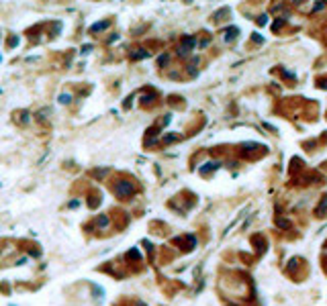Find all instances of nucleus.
Segmentation results:
<instances>
[{
    "label": "nucleus",
    "mask_w": 327,
    "mask_h": 306,
    "mask_svg": "<svg viewBox=\"0 0 327 306\" xmlns=\"http://www.w3.org/2000/svg\"><path fill=\"white\" fill-rule=\"evenodd\" d=\"M104 27H106V22H98V25L92 27V31H100V29H104Z\"/></svg>",
    "instance_id": "obj_5"
},
{
    "label": "nucleus",
    "mask_w": 327,
    "mask_h": 306,
    "mask_svg": "<svg viewBox=\"0 0 327 306\" xmlns=\"http://www.w3.org/2000/svg\"><path fill=\"white\" fill-rule=\"evenodd\" d=\"M235 33H237V29H229V31L225 33V39H231V37H235Z\"/></svg>",
    "instance_id": "obj_4"
},
{
    "label": "nucleus",
    "mask_w": 327,
    "mask_h": 306,
    "mask_svg": "<svg viewBox=\"0 0 327 306\" xmlns=\"http://www.w3.org/2000/svg\"><path fill=\"white\" fill-rule=\"evenodd\" d=\"M131 192H133L131 182H121L119 186H116V194H119V196H127V194H131Z\"/></svg>",
    "instance_id": "obj_1"
},
{
    "label": "nucleus",
    "mask_w": 327,
    "mask_h": 306,
    "mask_svg": "<svg viewBox=\"0 0 327 306\" xmlns=\"http://www.w3.org/2000/svg\"><path fill=\"white\" fill-rule=\"evenodd\" d=\"M192 45H194V39H192V37H188V39H186V41L182 43V51H180V53H182V55H184V53H188V51L192 49Z\"/></svg>",
    "instance_id": "obj_2"
},
{
    "label": "nucleus",
    "mask_w": 327,
    "mask_h": 306,
    "mask_svg": "<svg viewBox=\"0 0 327 306\" xmlns=\"http://www.w3.org/2000/svg\"><path fill=\"white\" fill-rule=\"evenodd\" d=\"M215 168H219V163H206V166H204V168H202L200 172L204 174V172H208V170H215Z\"/></svg>",
    "instance_id": "obj_3"
}]
</instances>
